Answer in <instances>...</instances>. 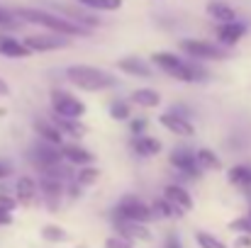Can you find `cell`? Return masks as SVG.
I'll return each mask as SVG.
<instances>
[{"label": "cell", "mask_w": 251, "mask_h": 248, "mask_svg": "<svg viewBox=\"0 0 251 248\" xmlns=\"http://www.w3.org/2000/svg\"><path fill=\"white\" fill-rule=\"evenodd\" d=\"M15 17L25 20V22H32V24H42L47 29H51V34H61V37H85L90 34V29H85L81 24L61 17V15H54V12H44V10H29V7H17L12 12Z\"/></svg>", "instance_id": "6da1fadb"}, {"label": "cell", "mask_w": 251, "mask_h": 248, "mask_svg": "<svg viewBox=\"0 0 251 248\" xmlns=\"http://www.w3.org/2000/svg\"><path fill=\"white\" fill-rule=\"evenodd\" d=\"M154 66H159L164 73H168L171 78L180 83H198V81H207V71L202 66H198L195 61H185L176 54H168V51H156L151 56Z\"/></svg>", "instance_id": "7a4b0ae2"}, {"label": "cell", "mask_w": 251, "mask_h": 248, "mask_svg": "<svg viewBox=\"0 0 251 248\" xmlns=\"http://www.w3.org/2000/svg\"><path fill=\"white\" fill-rule=\"evenodd\" d=\"M66 78L71 85L81 88V90H88V92H98V90H107L115 85V78L98 68V66H85V64H78V66H69L66 68Z\"/></svg>", "instance_id": "3957f363"}, {"label": "cell", "mask_w": 251, "mask_h": 248, "mask_svg": "<svg viewBox=\"0 0 251 248\" xmlns=\"http://www.w3.org/2000/svg\"><path fill=\"white\" fill-rule=\"evenodd\" d=\"M112 219H125V222H137V224H147L154 219L151 204H147L144 200H139L137 195H127L120 200V204L112 209Z\"/></svg>", "instance_id": "277c9868"}, {"label": "cell", "mask_w": 251, "mask_h": 248, "mask_svg": "<svg viewBox=\"0 0 251 248\" xmlns=\"http://www.w3.org/2000/svg\"><path fill=\"white\" fill-rule=\"evenodd\" d=\"M51 107L56 117H69V119H81L85 114V105L74 97L66 90H51Z\"/></svg>", "instance_id": "5b68a950"}, {"label": "cell", "mask_w": 251, "mask_h": 248, "mask_svg": "<svg viewBox=\"0 0 251 248\" xmlns=\"http://www.w3.org/2000/svg\"><path fill=\"white\" fill-rule=\"evenodd\" d=\"M180 49L195 61H222V59H227V51L222 46H215V44L202 42V39H183Z\"/></svg>", "instance_id": "8992f818"}, {"label": "cell", "mask_w": 251, "mask_h": 248, "mask_svg": "<svg viewBox=\"0 0 251 248\" xmlns=\"http://www.w3.org/2000/svg\"><path fill=\"white\" fill-rule=\"evenodd\" d=\"M22 44L27 46L29 54H34V51H56V49L69 46V37H61V34H29V37L22 39Z\"/></svg>", "instance_id": "52a82bcc"}, {"label": "cell", "mask_w": 251, "mask_h": 248, "mask_svg": "<svg viewBox=\"0 0 251 248\" xmlns=\"http://www.w3.org/2000/svg\"><path fill=\"white\" fill-rule=\"evenodd\" d=\"M29 161L37 165V170L42 173V170H47V168H51V165L61 163L64 156H61V149H59V146H51V144L39 141V144L32 146V151H29Z\"/></svg>", "instance_id": "ba28073f"}, {"label": "cell", "mask_w": 251, "mask_h": 248, "mask_svg": "<svg viewBox=\"0 0 251 248\" xmlns=\"http://www.w3.org/2000/svg\"><path fill=\"white\" fill-rule=\"evenodd\" d=\"M115 229L120 231V239L129 241V244H149L151 241V231L147 224H137V222H125V219H112Z\"/></svg>", "instance_id": "9c48e42d"}, {"label": "cell", "mask_w": 251, "mask_h": 248, "mask_svg": "<svg viewBox=\"0 0 251 248\" xmlns=\"http://www.w3.org/2000/svg\"><path fill=\"white\" fill-rule=\"evenodd\" d=\"M64 185L66 182L54 180V178H47V175H42V180L37 182L39 195H44V202H47V207L51 212H59V204H61V197H64V190H66Z\"/></svg>", "instance_id": "30bf717a"}, {"label": "cell", "mask_w": 251, "mask_h": 248, "mask_svg": "<svg viewBox=\"0 0 251 248\" xmlns=\"http://www.w3.org/2000/svg\"><path fill=\"white\" fill-rule=\"evenodd\" d=\"M168 161H171V165H173L176 170H180L183 175H188V178H200V168L195 163V154H193L190 149H185V146L173 149L171 156H168Z\"/></svg>", "instance_id": "8fae6325"}, {"label": "cell", "mask_w": 251, "mask_h": 248, "mask_svg": "<svg viewBox=\"0 0 251 248\" xmlns=\"http://www.w3.org/2000/svg\"><path fill=\"white\" fill-rule=\"evenodd\" d=\"M12 197L17 200V204H22V207H32V204L37 202V197H39L37 180L29 178V175H22V178L15 182V195H12Z\"/></svg>", "instance_id": "7c38bea8"}, {"label": "cell", "mask_w": 251, "mask_h": 248, "mask_svg": "<svg viewBox=\"0 0 251 248\" xmlns=\"http://www.w3.org/2000/svg\"><path fill=\"white\" fill-rule=\"evenodd\" d=\"M164 200L171 202L176 209H180L183 214H185V212H193V207H195L193 195H190L185 187H180V185H166V187H164Z\"/></svg>", "instance_id": "4fadbf2b"}, {"label": "cell", "mask_w": 251, "mask_h": 248, "mask_svg": "<svg viewBox=\"0 0 251 248\" xmlns=\"http://www.w3.org/2000/svg\"><path fill=\"white\" fill-rule=\"evenodd\" d=\"M159 122H161V127H166L171 134H176V136H195V127H193V122L190 119H183V117H178V114H173V112H164V114H159Z\"/></svg>", "instance_id": "5bb4252c"}, {"label": "cell", "mask_w": 251, "mask_h": 248, "mask_svg": "<svg viewBox=\"0 0 251 248\" xmlns=\"http://www.w3.org/2000/svg\"><path fill=\"white\" fill-rule=\"evenodd\" d=\"M61 156H64V161L69 165H93L95 163V154H90L88 149L83 146H78V144H64L61 146Z\"/></svg>", "instance_id": "9a60e30c"}, {"label": "cell", "mask_w": 251, "mask_h": 248, "mask_svg": "<svg viewBox=\"0 0 251 248\" xmlns=\"http://www.w3.org/2000/svg\"><path fill=\"white\" fill-rule=\"evenodd\" d=\"M117 68L122 73H127V76H134V78H151L154 76L151 68H149V64L144 59H139V56H125V59H120L117 61Z\"/></svg>", "instance_id": "2e32d148"}, {"label": "cell", "mask_w": 251, "mask_h": 248, "mask_svg": "<svg viewBox=\"0 0 251 248\" xmlns=\"http://www.w3.org/2000/svg\"><path fill=\"white\" fill-rule=\"evenodd\" d=\"M244 34H247V24L244 22H237V20L234 22H225V24L217 27V39L225 46H234Z\"/></svg>", "instance_id": "e0dca14e"}, {"label": "cell", "mask_w": 251, "mask_h": 248, "mask_svg": "<svg viewBox=\"0 0 251 248\" xmlns=\"http://www.w3.org/2000/svg\"><path fill=\"white\" fill-rule=\"evenodd\" d=\"M51 119V124L61 132V136L66 134V136H71V139H83L85 134H88V127H85L81 119H69V117H49Z\"/></svg>", "instance_id": "ac0fdd59"}, {"label": "cell", "mask_w": 251, "mask_h": 248, "mask_svg": "<svg viewBox=\"0 0 251 248\" xmlns=\"http://www.w3.org/2000/svg\"><path fill=\"white\" fill-rule=\"evenodd\" d=\"M0 56H5V59H27L32 54L27 51V46L20 39H15L10 34H0Z\"/></svg>", "instance_id": "d6986e66"}, {"label": "cell", "mask_w": 251, "mask_h": 248, "mask_svg": "<svg viewBox=\"0 0 251 248\" xmlns=\"http://www.w3.org/2000/svg\"><path fill=\"white\" fill-rule=\"evenodd\" d=\"M34 129H37V134H39V139L44 141V144H51V146H64V136H61V132L51 124V119H37L34 122Z\"/></svg>", "instance_id": "ffe728a7"}, {"label": "cell", "mask_w": 251, "mask_h": 248, "mask_svg": "<svg viewBox=\"0 0 251 248\" xmlns=\"http://www.w3.org/2000/svg\"><path fill=\"white\" fill-rule=\"evenodd\" d=\"M132 149H134L137 156H142V158H151V156L161 154V141L154 139V136H149V134H142V136H134Z\"/></svg>", "instance_id": "44dd1931"}, {"label": "cell", "mask_w": 251, "mask_h": 248, "mask_svg": "<svg viewBox=\"0 0 251 248\" xmlns=\"http://www.w3.org/2000/svg\"><path fill=\"white\" fill-rule=\"evenodd\" d=\"M132 102L139 105V107H144V110H154V107L161 105V95L154 88H139V90L132 92Z\"/></svg>", "instance_id": "7402d4cb"}, {"label": "cell", "mask_w": 251, "mask_h": 248, "mask_svg": "<svg viewBox=\"0 0 251 248\" xmlns=\"http://www.w3.org/2000/svg\"><path fill=\"white\" fill-rule=\"evenodd\" d=\"M195 163H198L200 170H207V173L222 170V161H220V156H217L212 149H200V151H195Z\"/></svg>", "instance_id": "603a6c76"}, {"label": "cell", "mask_w": 251, "mask_h": 248, "mask_svg": "<svg viewBox=\"0 0 251 248\" xmlns=\"http://www.w3.org/2000/svg\"><path fill=\"white\" fill-rule=\"evenodd\" d=\"M207 15L212 17V20H217L220 24H225V22H234V10L227 5V2H222V0H212L210 5H207Z\"/></svg>", "instance_id": "cb8c5ba5"}, {"label": "cell", "mask_w": 251, "mask_h": 248, "mask_svg": "<svg viewBox=\"0 0 251 248\" xmlns=\"http://www.w3.org/2000/svg\"><path fill=\"white\" fill-rule=\"evenodd\" d=\"M98 180H100V168H95V165H85V168H81L78 173H74V182H76L81 190L95 185Z\"/></svg>", "instance_id": "d4e9b609"}, {"label": "cell", "mask_w": 251, "mask_h": 248, "mask_svg": "<svg viewBox=\"0 0 251 248\" xmlns=\"http://www.w3.org/2000/svg\"><path fill=\"white\" fill-rule=\"evenodd\" d=\"M229 182L239 190H251V168L249 165H234L229 170Z\"/></svg>", "instance_id": "484cf974"}, {"label": "cell", "mask_w": 251, "mask_h": 248, "mask_svg": "<svg viewBox=\"0 0 251 248\" xmlns=\"http://www.w3.org/2000/svg\"><path fill=\"white\" fill-rule=\"evenodd\" d=\"M42 239L49 241V244H66L71 236H69V231H66L64 226H59V224H44V226H42Z\"/></svg>", "instance_id": "4316f807"}, {"label": "cell", "mask_w": 251, "mask_h": 248, "mask_svg": "<svg viewBox=\"0 0 251 248\" xmlns=\"http://www.w3.org/2000/svg\"><path fill=\"white\" fill-rule=\"evenodd\" d=\"M151 212H154V217H161V219H180V217H183V212L176 209V207H173L171 202H166L164 197L156 200V202L151 204Z\"/></svg>", "instance_id": "83f0119b"}, {"label": "cell", "mask_w": 251, "mask_h": 248, "mask_svg": "<svg viewBox=\"0 0 251 248\" xmlns=\"http://www.w3.org/2000/svg\"><path fill=\"white\" fill-rule=\"evenodd\" d=\"M76 2H81L88 10H110V12L122 7V0H76Z\"/></svg>", "instance_id": "f1b7e54d"}, {"label": "cell", "mask_w": 251, "mask_h": 248, "mask_svg": "<svg viewBox=\"0 0 251 248\" xmlns=\"http://www.w3.org/2000/svg\"><path fill=\"white\" fill-rule=\"evenodd\" d=\"M110 117L117 119V122L129 119V117H132V107H129V102H127V100H115V102L110 105Z\"/></svg>", "instance_id": "f546056e"}, {"label": "cell", "mask_w": 251, "mask_h": 248, "mask_svg": "<svg viewBox=\"0 0 251 248\" xmlns=\"http://www.w3.org/2000/svg\"><path fill=\"white\" fill-rule=\"evenodd\" d=\"M195 241H198L200 248H227L217 236H212V234H207V231H198V234H195Z\"/></svg>", "instance_id": "4dcf8cb0"}, {"label": "cell", "mask_w": 251, "mask_h": 248, "mask_svg": "<svg viewBox=\"0 0 251 248\" xmlns=\"http://www.w3.org/2000/svg\"><path fill=\"white\" fill-rule=\"evenodd\" d=\"M229 229L237 231V234H244V236H251V217H239V219H232L229 222Z\"/></svg>", "instance_id": "1f68e13d"}, {"label": "cell", "mask_w": 251, "mask_h": 248, "mask_svg": "<svg viewBox=\"0 0 251 248\" xmlns=\"http://www.w3.org/2000/svg\"><path fill=\"white\" fill-rule=\"evenodd\" d=\"M17 209V200L12 197V195H7V192H0V212H15Z\"/></svg>", "instance_id": "d6a6232c"}, {"label": "cell", "mask_w": 251, "mask_h": 248, "mask_svg": "<svg viewBox=\"0 0 251 248\" xmlns=\"http://www.w3.org/2000/svg\"><path fill=\"white\" fill-rule=\"evenodd\" d=\"M105 248H134V244H129L120 236H110V239H105Z\"/></svg>", "instance_id": "836d02e7"}, {"label": "cell", "mask_w": 251, "mask_h": 248, "mask_svg": "<svg viewBox=\"0 0 251 248\" xmlns=\"http://www.w3.org/2000/svg\"><path fill=\"white\" fill-rule=\"evenodd\" d=\"M129 129H132L134 136H142L144 129H147V119H132V122H129Z\"/></svg>", "instance_id": "e575fe53"}, {"label": "cell", "mask_w": 251, "mask_h": 248, "mask_svg": "<svg viewBox=\"0 0 251 248\" xmlns=\"http://www.w3.org/2000/svg\"><path fill=\"white\" fill-rule=\"evenodd\" d=\"M12 24H15V15L0 7V27H12Z\"/></svg>", "instance_id": "d590c367"}, {"label": "cell", "mask_w": 251, "mask_h": 248, "mask_svg": "<svg viewBox=\"0 0 251 248\" xmlns=\"http://www.w3.org/2000/svg\"><path fill=\"white\" fill-rule=\"evenodd\" d=\"M12 173H15V168L10 161H0V180H7Z\"/></svg>", "instance_id": "8d00e7d4"}, {"label": "cell", "mask_w": 251, "mask_h": 248, "mask_svg": "<svg viewBox=\"0 0 251 248\" xmlns=\"http://www.w3.org/2000/svg\"><path fill=\"white\" fill-rule=\"evenodd\" d=\"M164 248H183V246H180L178 236H176V234H171V236H166V241H164Z\"/></svg>", "instance_id": "74e56055"}, {"label": "cell", "mask_w": 251, "mask_h": 248, "mask_svg": "<svg viewBox=\"0 0 251 248\" xmlns=\"http://www.w3.org/2000/svg\"><path fill=\"white\" fill-rule=\"evenodd\" d=\"M234 246L237 248H251V236H244V234H242V236L237 239V244H234Z\"/></svg>", "instance_id": "f35d334b"}, {"label": "cell", "mask_w": 251, "mask_h": 248, "mask_svg": "<svg viewBox=\"0 0 251 248\" xmlns=\"http://www.w3.org/2000/svg\"><path fill=\"white\" fill-rule=\"evenodd\" d=\"M12 224V214L10 212H0V226H10Z\"/></svg>", "instance_id": "ab89813d"}, {"label": "cell", "mask_w": 251, "mask_h": 248, "mask_svg": "<svg viewBox=\"0 0 251 248\" xmlns=\"http://www.w3.org/2000/svg\"><path fill=\"white\" fill-rule=\"evenodd\" d=\"M7 95H10V85L0 78V97H7Z\"/></svg>", "instance_id": "60d3db41"}, {"label": "cell", "mask_w": 251, "mask_h": 248, "mask_svg": "<svg viewBox=\"0 0 251 248\" xmlns=\"http://www.w3.org/2000/svg\"><path fill=\"white\" fill-rule=\"evenodd\" d=\"M249 217H251V209H249Z\"/></svg>", "instance_id": "b9f144b4"}]
</instances>
